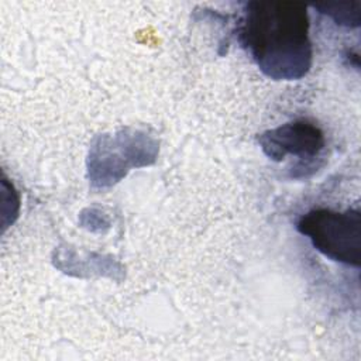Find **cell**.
Here are the masks:
<instances>
[{
  "mask_svg": "<svg viewBox=\"0 0 361 361\" xmlns=\"http://www.w3.org/2000/svg\"><path fill=\"white\" fill-rule=\"evenodd\" d=\"M262 151L274 161L283 159L288 154L310 159L324 147L322 130L306 120L286 123L258 137Z\"/></svg>",
  "mask_w": 361,
  "mask_h": 361,
  "instance_id": "3",
  "label": "cell"
},
{
  "mask_svg": "<svg viewBox=\"0 0 361 361\" xmlns=\"http://www.w3.org/2000/svg\"><path fill=\"white\" fill-rule=\"evenodd\" d=\"M296 228L327 258L353 267L361 264V213L314 209L303 214Z\"/></svg>",
  "mask_w": 361,
  "mask_h": 361,
  "instance_id": "2",
  "label": "cell"
},
{
  "mask_svg": "<svg viewBox=\"0 0 361 361\" xmlns=\"http://www.w3.org/2000/svg\"><path fill=\"white\" fill-rule=\"evenodd\" d=\"M322 10V13L330 16L333 20L337 21V24L344 25H354L357 27L360 24V3H341V4H323L316 6Z\"/></svg>",
  "mask_w": 361,
  "mask_h": 361,
  "instance_id": "4",
  "label": "cell"
},
{
  "mask_svg": "<svg viewBox=\"0 0 361 361\" xmlns=\"http://www.w3.org/2000/svg\"><path fill=\"white\" fill-rule=\"evenodd\" d=\"M238 39L258 68L272 79H299L310 68L309 17L303 3H247Z\"/></svg>",
  "mask_w": 361,
  "mask_h": 361,
  "instance_id": "1",
  "label": "cell"
}]
</instances>
